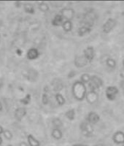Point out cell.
Listing matches in <instances>:
<instances>
[{
  "label": "cell",
  "mask_w": 124,
  "mask_h": 146,
  "mask_svg": "<svg viewBox=\"0 0 124 146\" xmlns=\"http://www.w3.org/2000/svg\"><path fill=\"white\" fill-rule=\"evenodd\" d=\"M2 135H4V137H5V139H7V140H11V139H13V135L12 132L8 129L5 130Z\"/></svg>",
  "instance_id": "29"
},
{
  "label": "cell",
  "mask_w": 124,
  "mask_h": 146,
  "mask_svg": "<svg viewBox=\"0 0 124 146\" xmlns=\"http://www.w3.org/2000/svg\"><path fill=\"white\" fill-rule=\"evenodd\" d=\"M27 110L24 107H21L17 109H15V112H14V116L16 118L17 121H21L26 115H27Z\"/></svg>",
  "instance_id": "10"
},
{
  "label": "cell",
  "mask_w": 124,
  "mask_h": 146,
  "mask_svg": "<svg viewBox=\"0 0 124 146\" xmlns=\"http://www.w3.org/2000/svg\"><path fill=\"white\" fill-rule=\"evenodd\" d=\"M48 87L45 86L44 88V93L42 94V103L44 105H48V102H49V96H48Z\"/></svg>",
  "instance_id": "20"
},
{
  "label": "cell",
  "mask_w": 124,
  "mask_h": 146,
  "mask_svg": "<svg viewBox=\"0 0 124 146\" xmlns=\"http://www.w3.org/2000/svg\"><path fill=\"white\" fill-rule=\"evenodd\" d=\"M80 129L82 134L87 137L93 136V134L94 132V129H93V125L88 123L86 120L84 121H82L80 125Z\"/></svg>",
  "instance_id": "3"
},
{
  "label": "cell",
  "mask_w": 124,
  "mask_h": 146,
  "mask_svg": "<svg viewBox=\"0 0 124 146\" xmlns=\"http://www.w3.org/2000/svg\"><path fill=\"white\" fill-rule=\"evenodd\" d=\"M23 9H24L25 12L29 14H34L35 10H34V7L32 5L29 3H26L23 6Z\"/></svg>",
  "instance_id": "23"
},
{
  "label": "cell",
  "mask_w": 124,
  "mask_h": 146,
  "mask_svg": "<svg viewBox=\"0 0 124 146\" xmlns=\"http://www.w3.org/2000/svg\"><path fill=\"white\" fill-rule=\"evenodd\" d=\"M2 80H1V79H0V88H1V87L2 86Z\"/></svg>",
  "instance_id": "39"
},
{
  "label": "cell",
  "mask_w": 124,
  "mask_h": 146,
  "mask_svg": "<svg viewBox=\"0 0 124 146\" xmlns=\"http://www.w3.org/2000/svg\"><path fill=\"white\" fill-rule=\"evenodd\" d=\"M87 93L86 85L83 84L80 80H76L72 84V94L77 101H83L86 98V95Z\"/></svg>",
  "instance_id": "1"
},
{
  "label": "cell",
  "mask_w": 124,
  "mask_h": 146,
  "mask_svg": "<svg viewBox=\"0 0 124 146\" xmlns=\"http://www.w3.org/2000/svg\"><path fill=\"white\" fill-rule=\"evenodd\" d=\"M117 25V21L113 18H108L102 26V32L104 34H109Z\"/></svg>",
  "instance_id": "5"
},
{
  "label": "cell",
  "mask_w": 124,
  "mask_h": 146,
  "mask_svg": "<svg viewBox=\"0 0 124 146\" xmlns=\"http://www.w3.org/2000/svg\"><path fill=\"white\" fill-rule=\"evenodd\" d=\"M120 86H121V90H122V92L124 95V80H123L121 82V83H120Z\"/></svg>",
  "instance_id": "30"
},
{
  "label": "cell",
  "mask_w": 124,
  "mask_h": 146,
  "mask_svg": "<svg viewBox=\"0 0 124 146\" xmlns=\"http://www.w3.org/2000/svg\"><path fill=\"white\" fill-rule=\"evenodd\" d=\"M64 18H62V16H61L60 14H57V15H55L54 18H53V20L51 21V23L53 27H61V25H62V23H64Z\"/></svg>",
  "instance_id": "14"
},
{
  "label": "cell",
  "mask_w": 124,
  "mask_h": 146,
  "mask_svg": "<svg viewBox=\"0 0 124 146\" xmlns=\"http://www.w3.org/2000/svg\"><path fill=\"white\" fill-rule=\"evenodd\" d=\"M0 146H2V145H0Z\"/></svg>",
  "instance_id": "44"
},
{
  "label": "cell",
  "mask_w": 124,
  "mask_h": 146,
  "mask_svg": "<svg viewBox=\"0 0 124 146\" xmlns=\"http://www.w3.org/2000/svg\"><path fill=\"white\" fill-rule=\"evenodd\" d=\"M74 10L71 7H64L60 12V15L62 16L64 21H71L74 16Z\"/></svg>",
  "instance_id": "7"
},
{
  "label": "cell",
  "mask_w": 124,
  "mask_h": 146,
  "mask_svg": "<svg viewBox=\"0 0 124 146\" xmlns=\"http://www.w3.org/2000/svg\"><path fill=\"white\" fill-rule=\"evenodd\" d=\"M61 27L65 32H70L73 29L72 22L71 21H64Z\"/></svg>",
  "instance_id": "19"
},
{
  "label": "cell",
  "mask_w": 124,
  "mask_h": 146,
  "mask_svg": "<svg viewBox=\"0 0 124 146\" xmlns=\"http://www.w3.org/2000/svg\"><path fill=\"white\" fill-rule=\"evenodd\" d=\"M73 146H88V145H83V144H78V145H74Z\"/></svg>",
  "instance_id": "37"
},
{
  "label": "cell",
  "mask_w": 124,
  "mask_h": 146,
  "mask_svg": "<svg viewBox=\"0 0 124 146\" xmlns=\"http://www.w3.org/2000/svg\"><path fill=\"white\" fill-rule=\"evenodd\" d=\"M19 146H29V145L27 143H25V142H21L19 144Z\"/></svg>",
  "instance_id": "33"
},
{
  "label": "cell",
  "mask_w": 124,
  "mask_h": 146,
  "mask_svg": "<svg viewBox=\"0 0 124 146\" xmlns=\"http://www.w3.org/2000/svg\"><path fill=\"white\" fill-rule=\"evenodd\" d=\"M55 99H56L57 103H58L60 106L64 105L65 104V102H66V100H65L64 96L60 93L56 94V95H55Z\"/></svg>",
  "instance_id": "22"
},
{
  "label": "cell",
  "mask_w": 124,
  "mask_h": 146,
  "mask_svg": "<svg viewBox=\"0 0 124 146\" xmlns=\"http://www.w3.org/2000/svg\"><path fill=\"white\" fill-rule=\"evenodd\" d=\"M121 146H124V144H123V145H121Z\"/></svg>",
  "instance_id": "43"
},
{
  "label": "cell",
  "mask_w": 124,
  "mask_h": 146,
  "mask_svg": "<svg viewBox=\"0 0 124 146\" xmlns=\"http://www.w3.org/2000/svg\"><path fill=\"white\" fill-rule=\"evenodd\" d=\"M4 131H5V130H4L3 127H2V126H0V135H2V134H3Z\"/></svg>",
  "instance_id": "34"
},
{
  "label": "cell",
  "mask_w": 124,
  "mask_h": 146,
  "mask_svg": "<svg viewBox=\"0 0 124 146\" xmlns=\"http://www.w3.org/2000/svg\"><path fill=\"white\" fill-rule=\"evenodd\" d=\"M39 56H40V52L38 51L36 48H30L27 53V58L31 61L38 58Z\"/></svg>",
  "instance_id": "13"
},
{
  "label": "cell",
  "mask_w": 124,
  "mask_h": 146,
  "mask_svg": "<svg viewBox=\"0 0 124 146\" xmlns=\"http://www.w3.org/2000/svg\"><path fill=\"white\" fill-rule=\"evenodd\" d=\"M119 94V89L115 86H109L106 88L105 90V96L109 101H114L117 98Z\"/></svg>",
  "instance_id": "4"
},
{
  "label": "cell",
  "mask_w": 124,
  "mask_h": 146,
  "mask_svg": "<svg viewBox=\"0 0 124 146\" xmlns=\"http://www.w3.org/2000/svg\"><path fill=\"white\" fill-rule=\"evenodd\" d=\"M7 146H13V145H8Z\"/></svg>",
  "instance_id": "42"
},
{
  "label": "cell",
  "mask_w": 124,
  "mask_h": 146,
  "mask_svg": "<svg viewBox=\"0 0 124 146\" xmlns=\"http://www.w3.org/2000/svg\"><path fill=\"white\" fill-rule=\"evenodd\" d=\"M88 62H87V60L84 57L83 55L81 56H78L74 58V65L77 66L78 68H82L83 66H86L88 64Z\"/></svg>",
  "instance_id": "12"
},
{
  "label": "cell",
  "mask_w": 124,
  "mask_h": 146,
  "mask_svg": "<svg viewBox=\"0 0 124 146\" xmlns=\"http://www.w3.org/2000/svg\"><path fill=\"white\" fill-rule=\"evenodd\" d=\"M113 140L114 143L117 145L124 144V132L121 131H117L113 134Z\"/></svg>",
  "instance_id": "11"
},
{
  "label": "cell",
  "mask_w": 124,
  "mask_h": 146,
  "mask_svg": "<svg viewBox=\"0 0 124 146\" xmlns=\"http://www.w3.org/2000/svg\"><path fill=\"white\" fill-rule=\"evenodd\" d=\"M91 75L89 74H88V73H84V74L81 75V76H80V81L82 82L85 85L88 84L90 82V80H91Z\"/></svg>",
  "instance_id": "25"
},
{
  "label": "cell",
  "mask_w": 124,
  "mask_h": 146,
  "mask_svg": "<svg viewBox=\"0 0 124 146\" xmlns=\"http://www.w3.org/2000/svg\"><path fill=\"white\" fill-rule=\"evenodd\" d=\"M0 43H1V35H0Z\"/></svg>",
  "instance_id": "41"
},
{
  "label": "cell",
  "mask_w": 124,
  "mask_h": 146,
  "mask_svg": "<svg viewBox=\"0 0 124 146\" xmlns=\"http://www.w3.org/2000/svg\"><path fill=\"white\" fill-rule=\"evenodd\" d=\"M52 86H53V89L55 91H59L63 88V84H62V82L61 80L56 79L52 82Z\"/></svg>",
  "instance_id": "18"
},
{
  "label": "cell",
  "mask_w": 124,
  "mask_h": 146,
  "mask_svg": "<svg viewBox=\"0 0 124 146\" xmlns=\"http://www.w3.org/2000/svg\"><path fill=\"white\" fill-rule=\"evenodd\" d=\"M27 140H28L29 146H40V141L32 135H29L27 136Z\"/></svg>",
  "instance_id": "16"
},
{
  "label": "cell",
  "mask_w": 124,
  "mask_h": 146,
  "mask_svg": "<svg viewBox=\"0 0 124 146\" xmlns=\"http://www.w3.org/2000/svg\"><path fill=\"white\" fill-rule=\"evenodd\" d=\"M22 53H23V52H22V50H21L20 48H18V49H17L16 50V54L18 55V56H21Z\"/></svg>",
  "instance_id": "31"
},
{
  "label": "cell",
  "mask_w": 124,
  "mask_h": 146,
  "mask_svg": "<svg viewBox=\"0 0 124 146\" xmlns=\"http://www.w3.org/2000/svg\"><path fill=\"white\" fill-rule=\"evenodd\" d=\"M2 110H3V106H2V103H1V102H0V112L2 111Z\"/></svg>",
  "instance_id": "35"
},
{
  "label": "cell",
  "mask_w": 124,
  "mask_h": 146,
  "mask_svg": "<svg viewBox=\"0 0 124 146\" xmlns=\"http://www.w3.org/2000/svg\"><path fill=\"white\" fill-rule=\"evenodd\" d=\"M31 100H32V96H31V94H27L23 98L21 99L20 102L23 105H28L31 102Z\"/></svg>",
  "instance_id": "26"
},
{
  "label": "cell",
  "mask_w": 124,
  "mask_h": 146,
  "mask_svg": "<svg viewBox=\"0 0 124 146\" xmlns=\"http://www.w3.org/2000/svg\"><path fill=\"white\" fill-rule=\"evenodd\" d=\"M90 91H97L104 86V81L100 77L97 75H92L90 82L88 83Z\"/></svg>",
  "instance_id": "2"
},
{
  "label": "cell",
  "mask_w": 124,
  "mask_h": 146,
  "mask_svg": "<svg viewBox=\"0 0 124 146\" xmlns=\"http://www.w3.org/2000/svg\"><path fill=\"white\" fill-rule=\"evenodd\" d=\"M75 110L74 109H70L65 113V116L70 120V121H74L75 118Z\"/></svg>",
  "instance_id": "24"
},
{
  "label": "cell",
  "mask_w": 124,
  "mask_h": 146,
  "mask_svg": "<svg viewBox=\"0 0 124 146\" xmlns=\"http://www.w3.org/2000/svg\"><path fill=\"white\" fill-rule=\"evenodd\" d=\"M86 121L93 126L94 124H96V123L99 122V121H100V115L97 113H96V112H90L88 114V115H87Z\"/></svg>",
  "instance_id": "9"
},
{
  "label": "cell",
  "mask_w": 124,
  "mask_h": 146,
  "mask_svg": "<svg viewBox=\"0 0 124 146\" xmlns=\"http://www.w3.org/2000/svg\"><path fill=\"white\" fill-rule=\"evenodd\" d=\"M92 31L91 27H88V26H83V27H80L78 30V35L80 36H83L85 35H88Z\"/></svg>",
  "instance_id": "15"
},
{
  "label": "cell",
  "mask_w": 124,
  "mask_h": 146,
  "mask_svg": "<svg viewBox=\"0 0 124 146\" xmlns=\"http://www.w3.org/2000/svg\"><path fill=\"white\" fill-rule=\"evenodd\" d=\"M93 146H106V145H104V144H101V143H99V144H96V145H93Z\"/></svg>",
  "instance_id": "36"
},
{
  "label": "cell",
  "mask_w": 124,
  "mask_h": 146,
  "mask_svg": "<svg viewBox=\"0 0 124 146\" xmlns=\"http://www.w3.org/2000/svg\"><path fill=\"white\" fill-rule=\"evenodd\" d=\"M99 94L96 91H87L86 95V100L89 105H94L99 101Z\"/></svg>",
  "instance_id": "6"
},
{
  "label": "cell",
  "mask_w": 124,
  "mask_h": 146,
  "mask_svg": "<svg viewBox=\"0 0 124 146\" xmlns=\"http://www.w3.org/2000/svg\"><path fill=\"white\" fill-rule=\"evenodd\" d=\"M123 67H124V58L123 60Z\"/></svg>",
  "instance_id": "40"
},
{
  "label": "cell",
  "mask_w": 124,
  "mask_h": 146,
  "mask_svg": "<svg viewBox=\"0 0 124 146\" xmlns=\"http://www.w3.org/2000/svg\"><path fill=\"white\" fill-rule=\"evenodd\" d=\"M106 64L109 69L114 70V69L116 68V66H117V62H116V61L114 58L109 57L106 60Z\"/></svg>",
  "instance_id": "21"
},
{
  "label": "cell",
  "mask_w": 124,
  "mask_h": 146,
  "mask_svg": "<svg viewBox=\"0 0 124 146\" xmlns=\"http://www.w3.org/2000/svg\"><path fill=\"white\" fill-rule=\"evenodd\" d=\"M2 142H3V140H2V137H1V135H0V145L2 144Z\"/></svg>",
  "instance_id": "38"
},
{
  "label": "cell",
  "mask_w": 124,
  "mask_h": 146,
  "mask_svg": "<svg viewBox=\"0 0 124 146\" xmlns=\"http://www.w3.org/2000/svg\"><path fill=\"white\" fill-rule=\"evenodd\" d=\"M38 9L40 10V11L42 12V13H46L49 10V6L45 2H40L38 5Z\"/></svg>",
  "instance_id": "27"
},
{
  "label": "cell",
  "mask_w": 124,
  "mask_h": 146,
  "mask_svg": "<svg viewBox=\"0 0 124 146\" xmlns=\"http://www.w3.org/2000/svg\"><path fill=\"white\" fill-rule=\"evenodd\" d=\"M51 135L56 140H59V139L63 137V133H62L61 130L60 129H57V128L53 129L51 131Z\"/></svg>",
  "instance_id": "17"
},
{
  "label": "cell",
  "mask_w": 124,
  "mask_h": 146,
  "mask_svg": "<svg viewBox=\"0 0 124 146\" xmlns=\"http://www.w3.org/2000/svg\"><path fill=\"white\" fill-rule=\"evenodd\" d=\"M52 123H53V126H54V128H57V129H60L62 126V121L58 118H53V121H52Z\"/></svg>",
  "instance_id": "28"
},
{
  "label": "cell",
  "mask_w": 124,
  "mask_h": 146,
  "mask_svg": "<svg viewBox=\"0 0 124 146\" xmlns=\"http://www.w3.org/2000/svg\"><path fill=\"white\" fill-rule=\"evenodd\" d=\"M83 56L87 60L88 63H91L94 59L95 57V50L93 47L88 46L83 50Z\"/></svg>",
  "instance_id": "8"
},
{
  "label": "cell",
  "mask_w": 124,
  "mask_h": 146,
  "mask_svg": "<svg viewBox=\"0 0 124 146\" xmlns=\"http://www.w3.org/2000/svg\"><path fill=\"white\" fill-rule=\"evenodd\" d=\"M15 5L16 7H20L21 5V2H15Z\"/></svg>",
  "instance_id": "32"
}]
</instances>
